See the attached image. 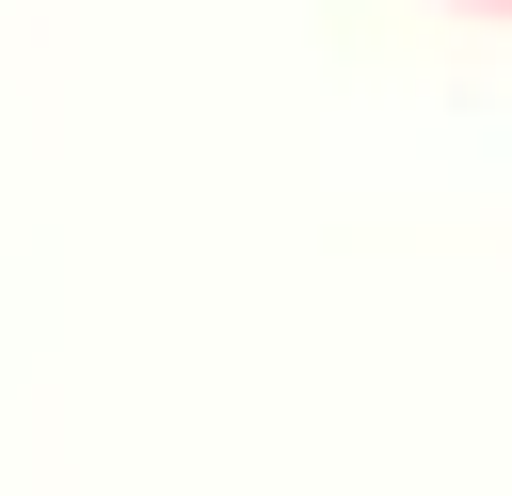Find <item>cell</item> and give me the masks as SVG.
Wrapping results in <instances>:
<instances>
[{"instance_id": "obj_1", "label": "cell", "mask_w": 512, "mask_h": 496, "mask_svg": "<svg viewBox=\"0 0 512 496\" xmlns=\"http://www.w3.org/2000/svg\"><path fill=\"white\" fill-rule=\"evenodd\" d=\"M464 16H512V0H464Z\"/></svg>"}]
</instances>
